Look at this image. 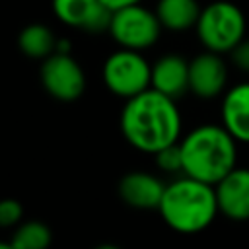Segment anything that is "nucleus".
<instances>
[{"label":"nucleus","instance_id":"obj_18","mask_svg":"<svg viewBox=\"0 0 249 249\" xmlns=\"http://www.w3.org/2000/svg\"><path fill=\"white\" fill-rule=\"evenodd\" d=\"M23 206L16 198H2L0 200V228H10L21 222Z\"/></svg>","mask_w":249,"mask_h":249},{"label":"nucleus","instance_id":"obj_2","mask_svg":"<svg viewBox=\"0 0 249 249\" xmlns=\"http://www.w3.org/2000/svg\"><path fill=\"white\" fill-rule=\"evenodd\" d=\"M235 138L222 124H200L181 142L183 175L216 185L235 167Z\"/></svg>","mask_w":249,"mask_h":249},{"label":"nucleus","instance_id":"obj_12","mask_svg":"<svg viewBox=\"0 0 249 249\" xmlns=\"http://www.w3.org/2000/svg\"><path fill=\"white\" fill-rule=\"evenodd\" d=\"M150 88L175 101L183 97L189 91V60L175 53L160 56L152 64Z\"/></svg>","mask_w":249,"mask_h":249},{"label":"nucleus","instance_id":"obj_11","mask_svg":"<svg viewBox=\"0 0 249 249\" xmlns=\"http://www.w3.org/2000/svg\"><path fill=\"white\" fill-rule=\"evenodd\" d=\"M119 196L138 210H158L165 185L148 171H130L119 181Z\"/></svg>","mask_w":249,"mask_h":249},{"label":"nucleus","instance_id":"obj_4","mask_svg":"<svg viewBox=\"0 0 249 249\" xmlns=\"http://www.w3.org/2000/svg\"><path fill=\"white\" fill-rule=\"evenodd\" d=\"M195 29L206 51L224 54L245 37V16L233 2L216 0L200 10Z\"/></svg>","mask_w":249,"mask_h":249},{"label":"nucleus","instance_id":"obj_16","mask_svg":"<svg viewBox=\"0 0 249 249\" xmlns=\"http://www.w3.org/2000/svg\"><path fill=\"white\" fill-rule=\"evenodd\" d=\"M53 233L49 226L39 220H29L18 226L10 243L14 245V249H49Z\"/></svg>","mask_w":249,"mask_h":249},{"label":"nucleus","instance_id":"obj_14","mask_svg":"<svg viewBox=\"0 0 249 249\" xmlns=\"http://www.w3.org/2000/svg\"><path fill=\"white\" fill-rule=\"evenodd\" d=\"M200 10L196 0H158L154 12L163 29L187 31L196 25Z\"/></svg>","mask_w":249,"mask_h":249},{"label":"nucleus","instance_id":"obj_20","mask_svg":"<svg viewBox=\"0 0 249 249\" xmlns=\"http://www.w3.org/2000/svg\"><path fill=\"white\" fill-rule=\"evenodd\" d=\"M111 12L115 10H121V8H126V6H132V4H140L142 0H101Z\"/></svg>","mask_w":249,"mask_h":249},{"label":"nucleus","instance_id":"obj_22","mask_svg":"<svg viewBox=\"0 0 249 249\" xmlns=\"http://www.w3.org/2000/svg\"><path fill=\"white\" fill-rule=\"evenodd\" d=\"M0 249H14L12 243H6V241H0Z\"/></svg>","mask_w":249,"mask_h":249},{"label":"nucleus","instance_id":"obj_8","mask_svg":"<svg viewBox=\"0 0 249 249\" xmlns=\"http://www.w3.org/2000/svg\"><path fill=\"white\" fill-rule=\"evenodd\" d=\"M54 16L68 27L101 33L109 29L111 10L101 0H53Z\"/></svg>","mask_w":249,"mask_h":249},{"label":"nucleus","instance_id":"obj_9","mask_svg":"<svg viewBox=\"0 0 249 249\" xmlns=\"http://www.w3.org/2000/svg\"><path fill=\"white\" fill-rule=\"evenodd\" d=\"M228 84V66L222 54L204 51L189 60V91L200 99L218 97Z\"/></svg>","mask_w":249,"mask_h":249},{"label":"nucleus","instance_id":"obj_19","mask_svg":"<svg viewBox=\"0 0 249 249\" xmlns=\"http://www.w3.org/2000/svg\"><path fill=\"white\" fill-rule=\"evenodd\" d=\"M230 56H231V62H233L239 70H243V72L249 74V39L243 37V39L230 51Z\"/></svg>","mask_w":249,"mask_h":249},{"label":"nucleus","instance_id":"obj_15","mask_svg":"<svg viewBox=\"0 0 249 249\" xmlns=\"http://www.w3.org/2000/svg\"><path fill=\"white\" fill-rule=\"evenodd\" d=\"M56 35L45 23H29L18 35L19 51L35 60H45L47 56H51L56 51Z\"/></svg>","mask_w":249,"mask_h":249},{"label":"nucleus","instance_id":"obj_10","mask_svg":"<svg viewBox=\"0 0 249 249\" xmlns=\"http://www.w3.org/2000/svg\"><path fill=\"white\" fill-rule=\"evenodd\" d=\"M218 210L230 220H249V169L233 167L224 179L214 185Z\"/></svg>","mask_w":249,"mask_h":249},{"label":"nucleus","instance_id":"obj_6","mask_svg":"<svg viewBox=\"0 0 249 249\" xmlns=\"http://www.w3.org/2000/svg\"><path fill=\"white\" fill-rule=\"evenodd\" d=\"M161 23L156 16V12L148 10L140 4H132L121 10H115L111 14L109 21V35L117 45L123 49L132 51H144L156 45L161 33Z\"/></svg>","mask_w":249,"mask_h":249},{"label":"nucleus","instance_id":"obj_1","mask_svg":"<svg viewBox=\"0 0 249 249\" xmlns=\"http://www.w3.org/2000/svg\"><path fill=\"white\" fill-rule=\"evenodd\" d=\"M121 132L130 146L146 154L179 142L181 113L175 99L154 88L128 97L121 111Z\"/></svg>","mask_w":249,"mask_h":249},{"label":"nucleus","instance_id":"obj_7","mask_svg":"<svg viewBox=\"0 0 249 249\" xmlns=\"http://www.w3.org/2000/svg\"><path fill=\"white\" fill-rule=\"evenodd\" d=\"M45 91L58 101H76L86 89V74L70 53L54 51L41 62L39 70Z\"/></svg>","mask_w":249,"mask_h":249},{"label":"nucleus","instance_id":"obj_5","mask_svg":"<svg viewBox=\"0 0 249 249\" xmlns=\"http://www.w3.org/2000/svg\"><path fill=\"white\" fill-rule=\"evenodd\" d=\"M152 64L140 51L119 49L111 53L103 62V82L107 89L123 99L138 95L150 88Z\"/></svg>","mask_w":249,"mask_h":249},{"label":"nucleus","instance_id":"obj_3","mask_svg":"<svg viewBox=\"0 0 249 249\" xmlns=\"http://www.w3.org/2000/svg\"><path fill=\"white\" fill-rule=\"evenodd\" d=\"M158 210L163 222L179 233H198L206 230L220 212L214 185L189 175H181L165 185Z\"/></svg>","mask_w":249,"mask_h":249},{"label":"nucleus","instance_id":"obj_17","mask_svg":"<svg viewBox=\"0 0 249 249\" xmlns=\"http://www.w3.org/2000/svg\"><path fill=\"white\" fill-rule=\"evenodd\" d=\"M154 158H156V165H158L161 171H167V173H179V171H183L179 142L161 148L160 152L154 154Z\"/></svg>","mask_w":249,"mask_h":249},{"label":"nucleus","instance_id":"obj_21","mask_svg":"<svg viewBox=\"0 0 249 249\" xmlns=\"http://www.w3.org/2000/svg\"><path fill=\"white\" fill-rule=\"evenodd\" d=\"M95 249H121L119 245H113V243H101V245H97Z\"/></svg>","mask_w":249,"mask_h":249},{"label":"nucleus","instance_id":"obj_13","mask_svg":"<svg viewBox=\"0 0 249 249\" xmlns=\"http://www.w3.org/2000/svg\"><path fill=\"white\" fill-rule=\"evenodd\" d=\"M222 126L237 142L249 144V82L226 91L222 101Z\"/></svg>","mask_w":249,"mask_h":249}]
</instances>
